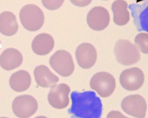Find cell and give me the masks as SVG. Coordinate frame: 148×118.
Returning <instances> with one entry per match:
<instances>
[{
    "mask_svg": "<svg viewBox=\"0 0 148 118\" xmlns=\"http://www.w3.org/2000/svg\"><path fill=\"white\" fill-rule=\"evenodd\" d=\"M71 101V106L68 113L71 118H101L102 101L94 91H73Z\"/></svg>",
    "mask_w": 148,
    "mask_h": 118,
    "instance_id": "cell-1",
    "label": "cell"
},
{
    "mask_svg": "<svg viewBox=\"0 0 148 118\" xmlns=\"http://www.w3.org/2000/svg\"><path fill=\"white\" fill-rule=\"evenodd\" d=\"M117 61L123 66L134 65L140 60V52L135 44L127 39H119L114 46Z\"/></svg>",
    "mask_w": 148,
    "mask_h": 118,
    "instance_id": "cell-2",
    "label": "cell"
},
{
    "mask_svg": "<svg viewBox=\"0 0 148 118\" xmlns=\"http://www.w3.org/2000/svg\"><path fill=\"white\" fill-rule=\"evenodd\" d=\"M19 19L25 29L29 32H36L43 26L45 15L38 6L26 5L19 12Z\"/></svg>",
    "mask_w": 148,
    "mask_h": 118,
    "instance_id": "cell-3",
    "label": "cell"
},
{
    "mask_svg": "<svg viewBox=\"0 0 148 118\" xmlns=\"http://www.w3.org/2000/svg\"><path fill=\"white\" fill-rule=\"evenodd\" d=\"M49 63L51 68L63 77L71 76L75 68L71 53L65 50H58L54 52L50 58Z\"/></svg>",
    "mask_w": 148,
    "mask_h": 118,
    "instance_id": "cell-4",
    "label": "cell"
},
{
    "mask_svg": "<svg viewBox=\"0 0 148 118\" xmlns=\"http://www.w3.org/2000/svg\"><path fill=\"white\" fill-rule=\"evenodd\" d=\"M90 87L100 97L111 96L116 88L115 78L107 72H99L90 80Z\"/></svg>",
    "mask_w": 148,
    "mask_h": 118,
    "instance_id": "cell-5",
    "label": "cell"
},
{
    "mask_svg": "<svg viewBox=\"0 0 148 118\" xmlns=\"http://www.w3.org/2000/svg\"><path fill=\"white\" fill-rule=\"evenodd\" d=\"M38 108L37 100L29 95L17 96L12 105L14 115L18 118H29L33 115Z\"/></svg>",
    "mask_w": 148,
    "mask_h": 118,
    "instance_id": "cell-6",
    "label": "cell"
},
{
    "mask_svg": "<svg viewBox=\"0 0 148 118\" xmlns=\"http://www.w3.org/2000/svg\"><path fill=\"white\" fill-rule=\"evenodd\" d=\"M121 108L127 115L135 118H145L147 104L145 98L139 95H132L125 97L121 101Z\"/></svg>",
    "mask_w": 148,
    "mask_h": 118,
    "instance_id": "cell-7",
    "label": "cell"
},
{
    "mask_svg": "<svg viewBox=\"0 0 148 118\" xmlns=\"http://www.w3.org/2000/svg\"><path fill=\"white\" fill-rule=\"evenodd\" d=\"M70 92L71 88L65 83L52 85L48 93L49 104L57 109L66 108L70 102Z\"/></svg>",
    "mask_w": 148,
    "mask_h": 118,
    "instance_id": "cell-8",
    "label": "cell"
},
{
    "mask_svg": "<svg viewBox=\"0 0 148 118\" xmlns=\"http://www.w3.org/2000/svg\"><path fill=\"white\" fill-rule=\"evenodd\" d=\"M121 87L128 91H136L139 89L145 82L143 71L138 68H131L124 70L119 76Z\"/></svg>",
    "mask_w": 148,
    "mask_h": 118,
    "instance_id": "cell-9",
    "label": "cell"
},
{
    "mask_svg": "<svg viewBox=\"0 0 148 118\" xmlns=\"http://www.w3.org/2000/svg\"><path fill=\"white\" fill-rule=\"evenodd\" d=\"M75 56L79 66L83 69L92 68L97 61V51L91 43L80 44L76 49Z\"/></svg>",
    "mask_w": 148,
    "mask_h": 118,
    "instance_id": "cell-10",
    "label": "cell"
},
{
    "mask_svg": "<svg viewBox=\"0 0 148 118\" xmlns=\"http://www.w3.org/2000/svg\"><path fill=\"white\" fill-rule=\"evenodd\" d=\"M86 21L92 30L103 31L110 23V14L105 7L95 6L88 12Z\"/></svg>",
    "mask_w": 148,
    "mask_h": 118,
    "instance_id": "cell-11",
    "label": "cell"
},
{
    "mask_svg": "<svg viewBox=\"0 0 148 118\" xmlns=\"http://www.w3.org/2000/svg\"><path fill=\"white\" fill-rule=\"evenodd\" d=\"M136 27L139 32L148 33V0L130 6Z\"/></svg>",
    "mask_w": 148,
    "mask_h": 118,
    "instance_id": "cell-12",
    "label": "cell"
},
{
    "mask_svg": "<svg viewBox=\"0 0 148 118\" xmlns=\"http://www.w3.org/2000/svg\"><path fill=\"white\" fill-rule=\"evenodd\" d=\"M23 63L22 53L15 48H7L0 55V67L11 71L20 67Z\"/></svg>",
    "mask_w": 148,
    "mask_h": 118,
    "instance_id": "cell-13",
    "label": "cell"
},
{
    "mask_svg": "<svg viewBox=\"0 0 148 118\" xmlns=\"http://www.w3.org/2000/svg\"><path fill=\"white\" fill-rule=\"evenodd\" d=\"M54 47V39L48 33H40L37 35L32 43V49L37 55H47Z\"/></svg>",
    "mask_w": 148,
    "mask_h": 118,
    "instance_id": "cell-14",
    "label": "cell"
},
{
    "mask_svg": "<svg viewBox=\"0 0 148 118\" xmlns=\"http://www.w3.org/2000/svg\"><path fill=\"white\" fill-rule=\"evenodd\" d=\"M34 78L36 83L38 87L41 88H50L59 81L58 77L52 74L50 69L45 65H39L34 68L33 71Z\"/></svg>",
    "mask_w": 148,
    "mask_h": 118,
    "instance_id": "cell-15",
    "label": "cell"
},
{
    "mask_svg": "<svg viewBox=\"0 0 148 118\" xmlns=\"http://www.w3.org/2000/svg\"><path fill=\"white\" fill-rule=\"evenodd\" d=\"M9 84L11 88L15 92L26 91L32 84L31 75L25 70L17 71L10 77Z\"/></svg>",
    "mask_w": 148,
    "mask_h": 118,
    "instance_id": "cell-16",
    "label": "cell"
},
{
    "mask_svg": "<svg viewBox=\"0 0 148 118\" xmlns=\"http://www.w3.org/2000/svg\"><path fill=\"white\" fill-rule=\"evenodd\" d=\"M113 22L119 26H125L130 20L128 4L125 0H115L112 5Z\"/></svg>",
    "mask_w": 148,
    "mask_h": 118,
    "instance_id": "cell-17",
    "label": "cell"
},
{
    "mask_svg": "<svg viewBox=\"0 0 148 118\" xmlns=\"http://www.w3.org/2000/svg\"><path fill=\"white\" fill-rule=\"evenodd\" d=\"M18 30L16 16L11 12H4L0 14V32L5 36H13Z\"/></svg>",
    "mask_w": 148,
    "mask_h": 118,
    "instance_id": "cell-18",
    "label": "cell"
},
{
    "mask_svg": "<svg viewBox=\"0 0 148 118\" xmlns=\"http://www.w3.org/2000/svg\"><path fill=\"white\" fill-rule=\"evenodd\" d=\"M134 42L140 52L144 54H148V33L147 32H140L138 35H136L134 39Z\"/></svg>",
    "mask_w": 148,
    "mask_h": 118,
    "instance_id": "cell-19",
    "label": "cell"
},
{
    "mask_svg": "<svg viewBox=\"0 0 148 118\" xmlns=\"http://www.w3.org/2000/svg\"><path fill=\"white\" fill-rule=\"evenodd\" d=\"M45 8L50 11H55L62 6L64 0H41Z\"/></svg>",
    "mask_w": 148,
    "mask_h": 118,
    "instance_id": "cell-20",
    "label": "cell"
},
{
    "mask_svg": "<svg viewBox=\"0 0 148 118\" xmlns=\"http://www.w3.org/2000/svg\"><path fill=\"white\" fill-rule=\"evenodd\" d=\"M71 3L78 7H85L92 3V0H70Z\"/></svg>",
    "mask_w": 148,
    "mask_h": 118,
    "instance_id": "cell-21",
    "label": "cell"
},
{
    "mask_svg": "<svg viewBox=\"0 0 148 118\" xmlns=\"http://www.w3.org/2000/svg\"><path fill=\"white\" fill-rule=\"evenodd\" d=\"M106 118H129V117L124 115L121 112H119L118 110H112L107 114Z\"/></svg>",
    "mask_w": 148,
    "mask_h": 118,
    "instance_id": "cell-22",
    "label": "cell"
},
{
    "mask_svg": "<svg viewBox=\"0 0 148 118\" xmlns=\"http://www.w3.org/2000/svg\"><path fill=\"white\" fill-rule=\"evenodd\" d=\"M35 118H47L46 116H43V115H39V116H37Z\"/></svg>",
    "mask_w": 148,
    "mask_h": 118,
    "instance_id": "cell-23",
    "label": "cell"
},
{
    "mask_svg": "<svg viewBox=\"0 0 148 118\" xmlns=\"http://www.w3.org/2000/svg\"><path fill=\"white\" fill-rule=\"evenodd\" d=\"M0 118H8V117H0Z\"/></svg>",
    "mask_w": 148,
    "mask_h": 118,
    "instance_id": "cell-24",
    "label": "cell"
},
{
    "mask_svg": "<svg viewBox=\"0 0 148 118\" xmlns=\"http://www.w3.org/2000/svg\"><path fill=\"white\" fill-rule=\"evenodd\" d=\"M136 1H138V0H136Z\"/></svg>",
    "mask_w": 148,
    "mask_h": 118,
    "instance_id": "cell-25",
    "label": "cell"
}]
</instances>
